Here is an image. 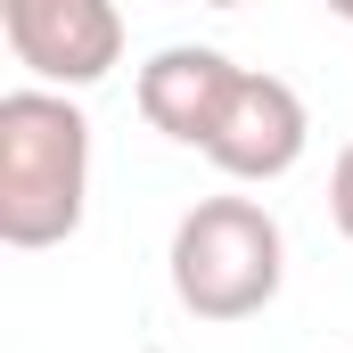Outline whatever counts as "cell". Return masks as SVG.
<instances>
[{
	"instance_id": "cell-1",
	"label": "cell",
	"mask_w": 353,
	"mask_h": 353,
	"mask_svg": "<svg viewBox=\"0 0 353 353\" xmlns=\"http://www.w3.org/2000/svg\"><path fill=\"white\" fill-rule=\"evenodd\" d=\"M90 205V115L50 83L0 99V247L41 255L83 230Z\"/></svg>"
},
{
	"instance_id": "cell-2",
	"label": "cell",
	"mask_w": 353,
	"mask_h": 353,
	"mask_svg": "<svg viewBox=\"0 0 353 353\" xmlns=\"http://www.w3.org/2000/svg\"><path fill=\"white\" fill-rule=\"evenodd\" d=\"M173 296L197 321H255L279 279H288V239L255 197H197L173 222Z\"/></svg>"
},
{
	"instance_id": "cell-3",
	"label": "cell",
	"mask_w": 353,
	"mask_h": 353,
	"mask_svg": "<svg viewBox=\"0 0 353 353\" xmlns=\"http://www.w3.org/2000/svg\"><path fill=\"white\" fill-rule=\"evenodd\" d=\"M8 58L50 90H90L123 58V8L115 0H0Z\"/></svg>"
},
{
	"instance_id": "cell-4",
	"label": "cell",
	"mask_w": 353,
	"mask_h": 353,
	"mask_svg": "<svg viewBox=\"0 0 353 353\" xmlns=\"http://www.w3.org/2000/svg\"><path fill=\"white\" fill-rule=\"evenodd\" d=\"M304 140H312V115H304L296 83L247 66L230 107H222V123H214V140H205V157L230 181H288L304 165Z\"/></svg>"
},
{
	"instance_id": "cell-5",
	"label": "cell",
	"mask_w": 353,
	"mask_h": 353,
	"mask_svg": "<svg viewBox=\"0 0 353 353\" xmlns=\"http://www.w3.org/2000/svg\"><path fill=\"white\" fill-rule=\"evenodd\" d=\"M239 74L247 66H230L214 41H173V50H157L140 66V115L181 148H205L222 107H230V90H239Z\"/></svg>"
},
{
	"instance_id": "cell-6",
	"label": "cell",
	"mask_w": 353,
	"mask_h": 353,
	"mask_svg": "<svg viewBox=\"0 0 353 353\" xmlns=\"http://www.w3.org/2000/svg\"><path fill=\"white\" fill-rule=\"evenodd\" d=\"M329 222L353 239V140L337 148V173H329Z\"/></svg>"
},
{
	"instance_id": "cell-7",
	"label": "cell",
	"mask_w": 353,
	"mask_h": 353,
	"mask_svg": "<svg viewBox=\"0 0 353 353\" xmlns=\"http://www.w3.org/2000/svg\"><path fill=\"white\" fill-rule=\"evenodd\" d=\"M321 8H329V17H345V25H353V0H321Z\"/></svg>"
},
{
	"instance_id": "cell-8",
	"label": "cell",
	"mask_w": 353,
	"mask_h": 353,
	"mask_svg": "<svg viewBox=\"0 0 353 353\" xmlns=\"http://www.w3.org/2000/svg\"><path fill=\"white\" fill-rule=\"evenodd\" d=\"M205 8H247V0H205Z\"/></svg>"
}]
</instances>
